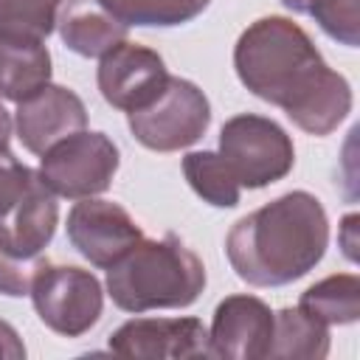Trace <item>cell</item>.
<instances>
[{"label":"cell","instance_id":"7a4b0ae2","mask_svg":"<svg viewBox=\"0 0 360 360\" xmlns=\"http://www.w3.org/2000/svg\"><path fill=\"white\" fill-rule=\"evenodd\" d=\"M326 211L309 191H287L242 217L225 236L236 276L253 287H281L307 276L326 253Z\"/></svg>","mask_w":360,"mask_h":360},{"label":"cell","instance_id":"ffe728a7","mask_svg":"<svg viewBox=\"0 0 360 360\" xmlns=\"http://www.w3.org/2000/svg\"><path fill=\"white\" fill-rule=\"evenodd\" d=\"M290 11L312 17L321 31L340 45L360 42V0H281Z\"/></svg>","mask_w":360,"mask_h":360},{"label":"cell","instance_id":"484cf974","mask_svg":"<svg viewBox=\"0 0 360 360\" xmlns=\"http://www.w3.org/2000/svg\"><path fill=\"white\" fill-rule=\"evenodd\" d=\"M8 135H11V115L0 104V143H8Z\"/></svg>","mask_w":360,"mask_h":360},{"label":"cell","instance_id":"cb8c5ba5","mask_svg":"<svg viewBox=\"0 0 360 360\" xmlns=\"http://www.w3.org/2000/svg\"><path fill=\"white\" fill-rule=\"evenodd\" d=\"M0 357H8V360L25 357V346H22L20 335H17L14 326L6 323V321H0Z\"/></svg>","mask_w":360,"mask_h":360},{"label":"cell","instance_id":"7c38bea8","mask_svg":"<svg viewBox=\"0 0 360 360\" xmlns=\"http://www.w3.org/2000/svg\"><path fill=\"white\" fill-rule=\"evenodd\" d=\"M84 127H87V110L82 98L59 84H45L34 96L22 98L14 112L17 138L34 155L48 152L53 143L65 141L73 132H82Z\"/></svg>","mask_w":360,"mask_h":360},{"label":"cell","instance_id":"6da1fadb","mask_svg":"<svg viewBox=\"0 0 360 360\" xmlns=\"http://www.w3.org/2000/svg\"><path fill=\"white\" fill-rule=\"evenodd\" d=\"M233 68L256 98L281 107L309 135H329L352 110L349 82L323 62L309 34L287 17L250 22L236 39Z\"/></svg>","mask_w":360,"mask_h":360},{"label":"cell","instance_id":"9a60e30c","mask_svg":"<svg viewBox=\"0 0 360 360\" xmlns=\"http://www.w3.org/2000/svg\"><path fill=\"white\" fill-rule=\"evenodd\" d=\"M45 39L3 37L0 34V96L22 101L51 84V53Z\"/></svg>","mask_w":360,"mask_h":360},{"label":"cell","instance_id":"e0dca14e","mask_svg":"<svg viewBox=\"0 0 360 360\" xmlns=\"http://www.w3.org/2000/svg\"><path fill=\"white\" fill-rule=\"evenodd\" d=\"M326 326H346L360 318V278L352 273L329 276L312 284L298 304Z\"/></svg>","mask_w":360,"mask_h":360},{"label":"cell","instance_id":"277c9868","mask_svg":"<svg viewBox=\"0 0 360 360\" xmlns=\"http://www.w3.org/2000/svg\"><path fill=\"white\" fill-rule=\"evenodd\" d=\"M211 124L205 93L180 76H169L163 90L141 110L129 112V129L138 143L155 152H177L202 138Z\"/></svg>","mask_w":360,"mask_h":360},{"label":"cell","instance_id":"4fadbf2b","mask_svg":"<svg viewBox=\"0 0 360 360\" xmlns=\"http://www.w3.org/2000/svg\"><path fill=\"white\" fill-rule=\"evenodd\" d=\"M56 219V194L37 174L28 191L0 217V248L17 259H37L53 239Z\"/></svg>","mask_w":360,"mask_h":360},{"label":"cell","instance_id":"603a6c76","mask_svg":"<svg viewBox=\"0 0 360 360\" xmlns=\"http://www.w3.org/2000/svg\"><path fill=\"white\" fill-rule=\"evenodd\" d=\"M39 259H17L0 248V292L3 295H28L31 290V276L37 270Z\"/></svg>","mask_w":360,"mask_h":360},{"label":"cell","instance_id":"7402d4cb","mask_svg":"<svg viewBox=\"0 0 360 360\" xmlns=\"http://www.w3.org/2000/svg\"><path fill=\"white\" fill-rule=\"evenodd\" d=\"M34 177H37V172H31L25 163H20L8 152V143H0V217L28 191Z\"/></svg>","mask_w":360,"mask_h":360},{"label":"cell","instance_id":"8fae6325","mask_svg":"<svg viewBox=\"0 0 360 360\" xmlns=\"http://www.w3.org/2000/svg\"><path fill=\"white\" fill-rule=\"evenodd\" d=\"M273 338V312L262 298L228 295L214 309L208 332V357L259 360L267 357Z\"/></svg>","mask_w":360,"mask_h":360},{"label":"cell","instance_id":"44dd1931","mask_svg":"<svg viewBox=\"0 0 360 360\" xmlns=\"http://www.w3.org/2000/svg\"><path fill=\"white\" fill-rule=\"evenodd\" d=\"M62 0H0V34L45 39L56 28Z\"/></svg>","mask_w":360,"mask_h":360},{"label":"cell","instance_id":"5bb4252c","mask_svg":"<svg viewBox=\"0 0 360 360\" xmlns=\"http://www.w3.org/2000/svg\"><path fill=\"white\" fill-rule=\"evenodd\" d=\"M62 42L79 56H104L127 39V25L118 22L98 0H62L56 14Z\"/></svg>","mask_w":360,"mask_h":360},{"label":"cell","instance_id":"ac0fdd59","mask_svg":"<svg viewBox=\"0 0 360 360\" xmlns=\"http://www.w3.org/2000/svg\"><path fill=\"white\" fill-rule=\"evenodd\" d=\"M183 174L188 186L217 208H233L239 202V180L219 152H191L183 158Z\"/></svg>","mask_w":360,"mask_h":360},{"label":"cell","instance_id":"9c48e42d","mask_svg":"<svg viewBox=\"0 0 360 360\" xmlns=\"http://www.w3.org/2000/svg\"><path fill=\"white\" fill-rule=\"evenodd\" d=\"M68 239L90 264L107 270L141 242L143 233L118 202L84 197L68 214Z\"/></svg>","mask_w":360,"mask_h":360},{"label":"cell","instance_id":"8992f818","mask_svg":"<svg viewBox=\"0 0 360 360\" xmlns=\"http://www.w3.org/2000/svg\"><path fill=\"white\" fill-rule=\"evenodd\" d=\"M219 155L245 188H264L281 180L295 163L290 135L276 121L253 112L225 121L219 132Z\"/></svg>","mask_w":360,"mask_h":360},{"label":"cell","instance_id":"ba28073f","mask_svg":"<svg viewBox=\"0 0 360 360\" xmlns=\"http://www.w3.org/2000/svg\"><path fill=\"white\" fill-rule=\"evenodd\" d=\"M110 352L135 360L208 357V329L197 318H135L110 335Z\"/></svg>","mask_w":360,"mask_h":360},{"label":"cell","instance_id":"2e32d148","mask_svg":"<svg viewBox=\"0 0 360 360\" xmlns=\"http://www.w3.org/2000/svg\"><path fill=\"white\" fill-rule=\"evenodd\" d=\"M329 354V326L304 312L301 307H287L273 312V338L267 357H301L321 360Z\"/></svg>","mask_w":360,"mask_h":360},{"label":"cell","instance_id":"30bf717a","mask_svg":"<svg viewBox=\"0 0 360 360\" xmlns=\"http://www.w3.org/2000/svg\"><path fill=\"white\" fill-rule=\"evenodd\" d=\"M169 73L163 59L135 42H118L98 62V90L115 110L132 112L146 107L166 84Z\"/></svg>","mask_w":360,"mask_h":360},{"label":"cell","instance_id":"3957f363","mask_svg":"<svg viewBox=\"0 0 360 360\" xmlns=\"http://www.w3.org/2000/svg\"><path fill=\"white\" fill-rule=\"evenodd\" d=\"M202 287L205 267L200 256L174 233L141 239L107 267V292L124 312L188 307Z\"/></svg>","mask_w":360,"mask_h":360},{"label":"cell","instance_id":"d6986e66","mask_svg":"<svg viewBox=\"0 0 360 360\" xmlns=\"http://www.w3.org/2000/svg\"><path fill=\"white\" fill-rule=\"evenodd\" d=\"M118 22L172 28L194 20L208 8L211 0H98Z\"/></svg>","mask_w":360,"mask_h":360},{"label":"cell","instance_id":"d4e9b609","mask_svg":"<svg viewBox=\"0 0 360 360\" xmlns=\"http://www.w3.org/2000/svg\"><path fill=\"white\" fill-rule=\"evenodd\" d=\"M354 222H357V217H354V214L343 219V233H346V242H343V248H346V256H349V259H354V239H352Z\"/></svg>","mask_w":360,"mask_h":360},{"label":"cell","instance_id":"52a82bcc","mask_svg":"<svg viewBox=\"0 0 360 360\" xmlns=\"http://www.w3.org/2000/svg\"><path fill=\"white\" fill-rule=\"evenodd\" d=\"M118 172V146L104 132H73L42 152L39 180L68 200L96 197L110 188Z\"/></svg>","mask_w":360,"mask_h":360},{"label":"cell","instance_id":"5b68a950","mask_svg":"<svg viewBox=\"0 0 360 360\" xmlns=\"http://www.w3.org/2000/svg\"><path fill=\"white\" fill-rule=\"evenodd\" d=\"M39 321L65 338H79L101 318V284L93 273L73 264L39 262L28 290Z\"/></svg>","mask_w":360,"mask_h":360}]
</instances>
